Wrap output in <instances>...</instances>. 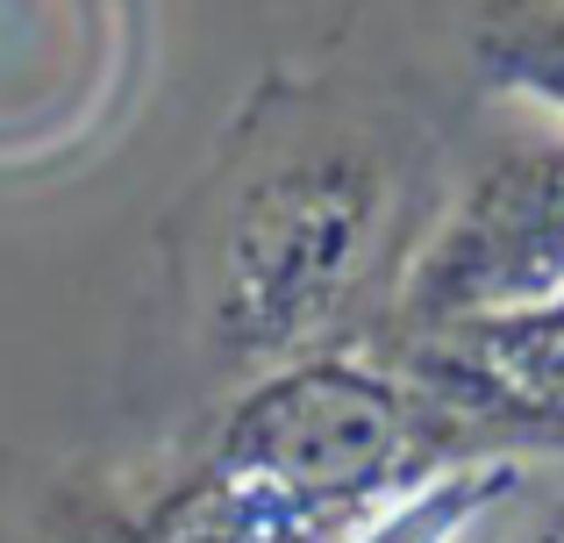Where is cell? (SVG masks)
<instances>
[{
    "label": "cell",
    "mask_w": 564,
    "mask_h": 543,
    "mask_svg": "<svg viewBox=\"0 0 564 543\" xmlns=\"http://www.w3.org/2000/svg\"><path fill=\"white\" fill-rule=\"evenodd\" d=\"M443 458L451 430L386 358L315 350L243 379L172 465L57 487L22 543H344Z\"/></svg>",
    "instance_id": "6da1fadb"
},
{
    "label": "cell",
    "mask_w": 564,
    "mask_h": 543,
    "mask_svg": "<svg viewBox=\"0 0 564 543\" xmlns=\"http://www.w3.org/2000/svg\"><path fill=\"white\" fill-rule=\"evenodd\" d=\"M400 222V172L365 137H293L229 180L207 229L200 329L243 379L350 350Z\"/></svg>",
    "instance_id": "7a4b0ae2"
},
{
    "label": "cell",
    "mask_w": 564,
    "mask_h": 543,
    "mask_svg": "<svg viewBox=\"0 0 564 543\" xmlns=\"http://www.w3.org/2000/svg\"><path fill=\"white\" fill-rule=\"evenodd\" d=\"M564 301V137L494 151L386 286V344Z\"/></svg>",
    "instance_id": "3957f363"
},
{
    "label": "cell",
    "mask_w": 564,
    "mask_h": 543,
    "mask_svg": "<svg viewBox=\"0 0 564 543\" xmlns=\"http://www.w3.org/2000/svg\"><path fill=\"white\" fill-rule=\"evenodd\" d=\"M386 365L436 408L457 450L564 458V301L443 336H400Z\"/></svg>",
    "instance_id": "277c9868"
},
{
    "label": "cell",
    "mask_w": 564,
    "mask_h": 543,
    "mask_svg": "<svg viewBox=\"0 0 564 543\" xmlns=\"http://www.w3.org/2000/svg\"><path fill=\"white\" fill-rule=\"evenodd\" d=\"M522 473L529 465L500 458V450H457V458L429 465L422 479H408L400 493H386L344 543H465L494 508L514 501Z\"/></svg>",
    "instance_id": "5b68a950"
},
{
    "label": "cell",
    "mask_w": 564,
    "mask_h": 543,
    "mask_svg": "<svg viewBox=\"0 0 564 543\" xmlns=\"http://www.w3.org/2000/svg\"><path fill=\"white\" fill-rule=\"evenodd\" d=\"M465 57L494 100L543 115L564 137V0H479Z\"/></svg>",
    "instance_id": "8992f818"
},
{
    "label": "cell",
    "mask_w": 564,
    "mask_h": 543,
    "mask_svg": "<svg viewBox=\"0 0 564 543\" xmlns=\"http://www.w3.org/2000/svg\"><path fill=\"white\" fill-rule=\"evenodd\" d=\"M514 543H564V501H551V508H543V515L529 522V530L514 536Z\"/></svg>",
    "instance_id": "52a82bcc"
}]
</instances>
